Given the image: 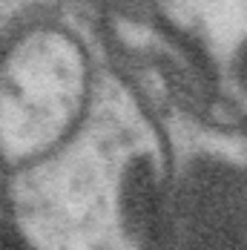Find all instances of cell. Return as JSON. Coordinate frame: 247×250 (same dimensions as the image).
<instances>
[{
	"label": "cell",
	"instance_id": "6da1fadb",
	"mask_svg": "<svg viewBox=\"0 0 247 250\" xmlns=\"http://www.w3.org/2000/svg\"><path fill=\"white\" fill-rule=\"evenodd\" d=\"M155 242L164 250H247V167L193 164L164 201Z\"/></svg>",
	"mask_w": 247,
	"mask_h": 250
},
{
	"label": "cell",
	"instance_id": "7a4b0ae2",
	"mask_svg": "<svg viewBox=\"0 0 247 250\" xmlns=\"http://www.w3.org/2000/svg\"><path fill=\"white\" fill-rule=\"evenodd\" d=\"M0 250H18L15 248V242L9 239V233L3 230V225H0Z\"/></svg>",
	"mask_w": 247,
	"mask_h": 250
}]
</instances>
